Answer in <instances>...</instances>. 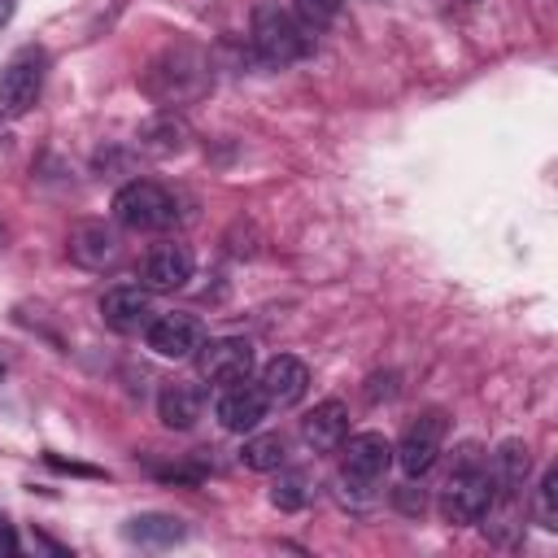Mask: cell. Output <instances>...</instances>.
Wrapping results in <instances>:
<instances>
[{
  "label": "cell",
  "mask_w": 558,
  "mask_h": 558,
  "mask_svg": "<svg viewBox=\"0 0 558 558\" xmlns=\"http://www.w3.org/2000/svg\"><path fill=\"white\" fill-rule=\"evenodd\" d=\"M493 471L480 453V445H462L449 475H445V488H440V514L449 523H480L493 514Z\"/></svg>",
  "instance_id": "obj_1"
},
{
  "label": "cell",
  "mask_w": 558,
  "mask_h": 558,
  "mask_svg": "<svg viewBox=\"0 0 558 558\" xmlns=\"http://www.w3.org/2000/svg\"><path fill=\"white\" fill-rule=\"evenodd\" d=\"M209 83H214L209 57H205L196 44H170V48L148 65V74H144V92H148L157 105H166V109L205 96Z\"/></svg>",
  "instance_id": "obj_2"
},
{
  "label": "cell",
  "mask_w": 558,
  "mask_h": 558,
  "mask_svg": "<svg viewBox=\"0 0 558 558\" xmlns=\"http://www.w3.org/2000/svg\"><path fill=\"white\" fill-rule=\"evenodd\" d=\"M248 39H253L257 61H262V65H275V70H283V65H292V61H301V57L314 52V35H310V31L292 17V9L279 4V0H257V4H253Z\"/></svg>",
  "instance_id": "obj_3"
},
{
  "label": "cell",
  "mask_w": 558,
  "mask_h": 558,
  "mask_svg": "<svg viewBox=\"0 0 558 558\" xmlns=\"http://www.w3.org/2000/svg\"><path fill=\"white\" fill-rule=\"evenodd\" d=\"M174 218H179V205L170 187L153 179H126L113 192V222L126 231H166Z\"/></svg>",
  "instance_id": "obj_4"
},
{
  "label": "cell",
  "mask_w": 558,
  "mask_h": 558,
  "mask_svg": "<svg viewBox=\"0 0 558 558\" xmlns=\"http://www.w3.org/2000/svg\"><path fill=\"white\" fill-rule=\"evenodd\" d=\"M48 78V52L39 44L17 48L0 70V118H26L44 92Z\"/></svg>",
  "instance_id": "obj_5"
},
{
  "label": "cell",
  "mask_w": 558,
  "mask_h": 558,
  "mask_svg": "<svg viewBox=\"0 0 558 558\" xmlns=\"http://www.w3.org/2000/svg\"><path fill=\"white\" fill-rule=\"evenodd\" d=\"M445 432H449L445 414H440V410H423V414L401 432V440L392 445V462L401 466V475H410V480L427 475V471L436 466L440 449H445Z\"/></svg>",
  "instance_id": "obj_6"
},
{
  "label": "cell",
  "mask_w": 558,
  "mask_h": 558,
  "mask_svg": "<svg viewBox=\"0 0 558 558\" xmlns=\"http://www.w3.org/2000/svg\"><path fill=\"white\" fill-rule=\"evenodd\" d=\"M388 466H392V445L379 432H357L340 453V484L353 493H371L388 475Z\"/></svg>",
  "instance_id": "obj_7"
},
{
  "label": "cell",
  "mask_w": 558,
  "mask_h": 558,
  "mask_svg": "<svg viewBox=\"0 0 558 558\" xmlns=\"http://www.w3.org/2000/svg\"><path fill=\"white\" fill-rule=\"evenodd\" d=\"M196 357V371L222 388V384H235V379H248L253 371V344L244 336H218V340H201V349L192 353Z\"/></svg>",
  "instance_id": "obj_8"
},
{
  "label": "cell",
  "mask_w": 558,
  "mask_h": 558,
  "mask_svg": "<svg viewBox=\"0 0 558 558\" xmlns=\"http://www.w3.org/2000/svg\"><path fill=\"white\" fill-rule=\"evenodd\" d=\"M196 275V257L187 244L179 240H166V244H153L140 262V283L148 292H179L187 288V279Z\"/></svg>",
  "instance_id": "obj_9"
},
{
  "label": "cell",
  "mask_w": 558,
  "mask_h": 558,
  "mask_svg": "<svg viewBox=\"0 0 558 558\" xmlns=\"http://www.w3.org/2000/svg\"><path fill=\"white\" fill-rule=\"evenodd\" d=\"M144 340H148V349H153L157 357L183 362V357H192V353L201 349L205 327H201L196 314H183V310H174V314H153V323L144 327Z\"/></svg>",
  "instance_id": "obj_10"
},
{
  "label": "cell",
  "mask_w": 558,
  "mask_h": 558,
  "mask_svg": "<svg viewBox=\"0 0 558 558\" xmlns=\"http://www.w3.org/2000/svg\"><path fill=\"white\" fill-rule=\"evenodd\" d=\"M153 292L144 288V283H113V288H105V296H100V318H105V327H113V331H122V336H135V331H144L148 323H153Z\"/></svg>",
  "instance_id": "obj_11"
},
{
  "label": "cell",
  "mask_w": 558,
  "mask_h": 558,
  "mask_svg": "<svg viewBox=\"0 0 558 558\" xmlns=\"http://www.w3.org/2000/svg\"><path fill=\"white\" fill-rule=\"evenodd\" d=\"M488 471H493V488H497L493 506L510 510V506L523 497V488H527V475H532V449H527L519 436H506V440L497 445Z\"/></svg>",
  "instance_id": "obj_12"
},
{
  "label": "cell",
  "mask_w": 558,
  "mask_h": 558,
  "mask_svg": "<svg viewBox=\"0 0 558 558\" xmlns=\"http://www.w3.org/2000/svg\"><path fill=\"white\" fill-rule=\"evenodd\" d=\"M257 388H262L266 405H275V410H292V405L310 392V366H305L301 357H292V353H279V357H270V362L262 366Z\"/></svg>",
  "instance_id": "obj_13"
},
{
  "label": "cell",
  "mask_w": 558,
  "mask_h": 558,
  "mask_svg": "<svg viewBox=\"0 0 558 558\" xmlns=\"http://www.w3.org/2000/svg\"><path fill=\"white\" fill-rule=\"evenodd\" d=\"M266 397H262V388L257 384H248V379H235V384H222L218 388V397H214V414H218V423L227 427V432H253L262 418H266Z\"/></svg>",
  "instance_id": "obj_14"
},
{
  "label": "cell",
  "mask_w": 558,
  "mask_h": 558,
  "mask_svg": "<svg viewBox=\"0 0 558 558\" xmlns=\"http://www.w3.org/2000/svg\"><path fill=\"white\" fill-rule=\"evenodd\" d=\"M70 257L83 266V270H105V266H118V257H122V240H118V231L109 227V222H96V218H87V222H78L74 231H70Z\"/></svg>",
  "instance_id": "obj_15"
},
{
  "label": "cell",
  "mask_w": 558,
  "mask_h": 558,
  "mask_svg": "<svg viewBox=\"0 0 558 558\" xmlns=\"http://www.w3.org/2000/svg\"><path fill=\"white\" fill-rule=\"evenodd\" d=\"M344 436H349V405L336 401V397L318 401V405L301 418V440H305L314 453H331V449H340Z\"/></svg>",
  "instance_id": "obj_16"
},
{
  "label": "cell",
  "mask_w": 558,
  "mask_h": 558,
  "mask_svg": "<svg viewBox=\"0 0 558 558\" xmlns=\"http://www.w3.org/2000/svg\"><path fill=\"white\" fill-rule=\"evenodd\" d=\"M205 414V392L187 379H174L157 392V418L170 427V432H192Z\"/></svg>",
  "instance_id": "obj_17"
},
{
  "label": "cell",
  "mask_w": 558,
  "mask_h": 558,
  "mask_svg": "<svg viewBox=\"0 0 558 558\" xmlns=\"http://www.w3.org/2000/svg\"><path fill=\"white\" fill-rule=\"evenodd\" d=\"M135 144H140L148 157H174V153H183V144H187V122H183L174 109H161V113H153V118L140 126Z\"/></svg>",
  "instance_id": "obj_18"
},
{
  "label": "cell",
  "mask_w": 558,
  "mask_h": 558,
  "mask_svg": "<svg viewBox=\"0 0 558 558\" xmlns=\"http://www.w3.org/2000/svg\"><path fill=\"white\" fill-rule=\"evenodd\" d=\"M126 541H135V545H148V549H170V545H179L183 536H187V523L183 519H174V514H161V510H148V514H135V519H126Z\"/></svg>",
  "instance_id": "obj_19"
},
{
  "label": "cell",
  "mask_w": 558,
  "mask_h": 558,
  "mask_svg": "<svg viewBox=\"0 0 558 558\" xmlns=\"http://www.w3.org/2000/svg\"><path fill=\"white\" fill-rule=\"evenodd\" d=\"M283 436H275V432H262V436H248L244 440V449H240V462L248 466V471H279L283 466Z\"/></svg>",
  "instance_id": "obj_20"
},
{
  "label": "cell",
  "mask_w": 558,
  "mask_h": 558,
  "mask_svg": "<svg viewBox=\"0 0 558 558\" xmlns=\"http://www.w3.org/2000/svg\"><path fill=\"white\" fill-rule=\"evenodd\" d=\"M310 497H314V484H310V475L305 471H283L279 466V480H275V488H270V501L279 506V510H301V506H310Z\"/></svg>",
  "instance_id": "obj_21"
},
{
  "label": "cell",
  "mask_w": 558,
  "mask_h": 558,
  "mask_svg": "<svg viewBox=\"0 0 558 558\" xmlns=\"http://www.w3.org/2000/svg\"><path fill=\"white\" fill-rule=\"evenodd\" d=\"M340 4H344V0H292L288 9H292V17H296L310 35H318V31H327V26L340 17Z\"/></svg>",
  "instance_id": "obj_22"
},
{
  "label": "cell",
  "mask_w": 558,
  "mask_h": 558,
  "mask_svg": "<svg viewBox=\"0 0 558 558\" xmlns=\"http://www.w3.org/2000/svg\"><path fill=\"white\" fill-rule=\"evenodd\" d=\"M536 523L545 532H558V466H545L536 484Z\"/></svg>",
  "instance_id": "obj_23"
},
{
  "label": "cell",
  "mask_w": 558,
  "mask_h": 558,
  "mask_svg": "<svg viewBox=\"0 0 558 558\" xmlns=\"http://www.w3.org/2000/svg\"><path fill=\"white\" fill-rule=\"evenodd\" d=\"M48 466H52V471H70V475H100L96 466H83V462H65V458H57V453H48Z\"/></svg>",
  "instance_id": "obj_24"
},
{
  "label": "cell",
  "mask_w": 558,
  "mask_h": 558,
  "mask_svg": "<svg viewBox=\"0 0 558 558\" xmlns=\"http://www.w3.org/2000/svg\"><path fill=\"white\" fill-rule=\"evenodd\" d=\"M0 554H17V536H13V523L4 519V510H0Z\"/></svg>",
  "instance_id": "obj_25"
},
{
  "label": "cell",
  "mask_w": 558,
  "mask_h": 558,
  "mask_svg": "<svg viewBox=\"0 0 558 558\" xmlns=\"http://www.w3.org/2000/svg\"><path fill=\"white\" fill-rule=\"evenodd\" d=\"M13 13H17V0H0V31L13 22Z\"/></svg>",
  "instance_id": "obj_26"
},
{
  "label": "cell",
  "mask_w": 558,
  "mask_h": 558,
  "mask_svg": "<svg viewBox=\"0 0 558 558\" xmlns=\"http://www.w3.org/2000/svg\"><path fill=\"white\" fill-rule=\"evenodd\" d=\"M0 375H4V362H0Z\"/></svg>",
  "instance_id": "obj_27"
}]
</instances>
